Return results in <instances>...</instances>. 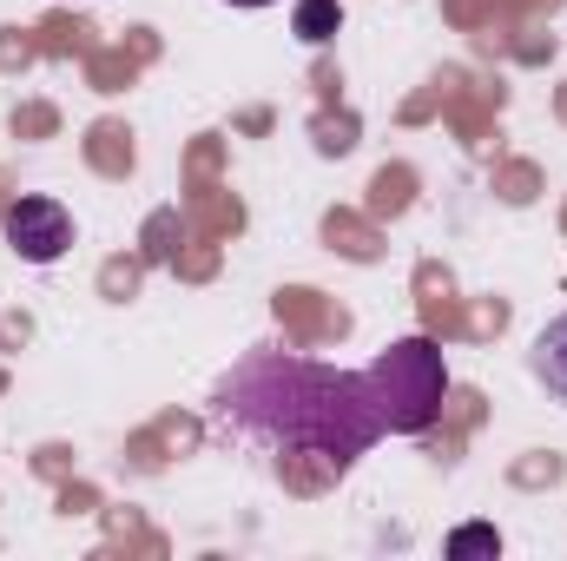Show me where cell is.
Masks as SVG:
<instances>
[{
	"mask_svg": "<svg viewBox=\"0 0 567 561\" xmlns=\"http://www.w3.org/2000/svg\"><path fill=\"white\" fill-rule=\"evenodd\" d=\"M0 232H7L13 258H27V265H53L73 245V218H66L60 198H13L0 212Z\"/></svg>",
	"mask_w": 567,
	"mask_h": 561,
	"instance_id": "6da1fadb",
	"label": "cell"
},
{
	"mask_svg": "<svg viewBox=\"0 0 567 561\" xmlns=\"http://www.w3.org/2000/svg\"><path fill=\"white\" fill-rule=\"evenodd\" d=\"M528 370L542 377V390H548L555 404H567V310L561 317H548L542 337L528 344Z\"/></svg>",
	"mask_w": 567,
	"mask_h": 561,
	"instance_id": "7a4b0ae2",
	"label": "cell"
},
{
	"mask_svg": "<svg viewBox=\"0 0 567 561\" xmlns=\"http://www.w3.org/2000/svg\"><path fill=\"white\" fill-rule=\"evenodd\" d=\"M337 20H343V13H337V0H297V20H290V27H297V40H310V47H317V40H330V33H337Z\"/></svg>",
	"mask_w": 567,
	"mask_h": 561,
	"instance_id": "3957f363",
	"label": "cell"
},
{
	"mask_svg": "<svg viewBox=\"0 0 567 561\" xmlns=\"http://www.w3.org/2000/svg\"><path fill=\"white\" fill-rule=\"evenodd\" d=\"M449 555H502V536L495 529H455L449 536Z\"/></svg>",
	"mask_w": 567,
	"mask_h": 561,
	"instance_id": "277c9868",
	"label": "cell"
},
{
	"mask_svg": "<svg viewBox=\"0 0 567 561\" xmlns=\"http://www.w3.org/2000/svg\"><path fill=\"white\" fill-rule=\"evenodd\" d=\"M231 7H271V0H231Z\"/></svg>",
	"mask_w": 567,
	"mask_h": 561,
	"instance_id": "5b68a950",
	"label": "cell"
}]
</instances>
